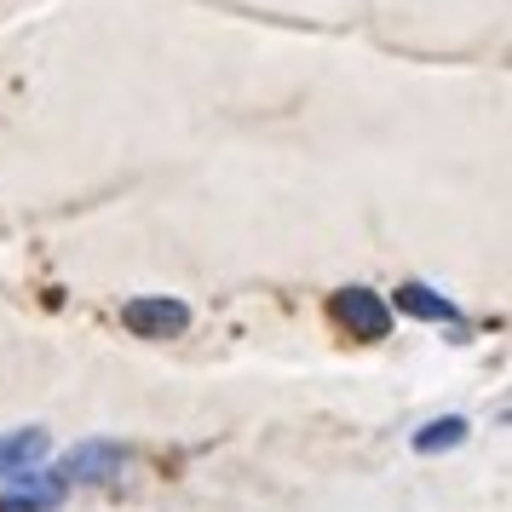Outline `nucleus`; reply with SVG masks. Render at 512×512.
Returning a JSON list of instances; mask_svg holds the SVG:
<instances>
[{
	"mask_svg": "<svg viewBox=\"0 0 512 512\" xmlns=\"http://www.w3.org/2000/svg\"><path fill=\"white\" fill-rule=\"evenodd\" d=\"M121 466H127V449L121 443H104V438H93V443H75L70 455L58 461V484L70 489V484H104V478H116Z\"/></svg>",
	"mask_w": 512,
	"mask_h": 512,
	"instance_id": "f257e3e1",
	"label": "nucleus"
},
{
	"mask_svg": "<svg viewBox=\"0 0 512 512\" xmlns=\"http://www.w3.org/2000/svg\"><path fill=\"white\" fill-rule=\"evenodd\" d=\"M121 323L133 328L139 340H167V334H179L190 323V311L179 300H167V294H144V300L121 305Z\"/></svg>",
	"mask_w": 512,
	"mask_h": 512,
	"instance_id": "f03ea898",
	"label": "nucleus"
},
{
	"mask_svg": "<svg viewBox=\"0 0 512 512\" xmlns=\"http://www.w3.org/2000/svg\"><path fill=\"white\" fill-rule=\"evenodd\" d=\"M334 317H340L357 340H386V328H392L386 300L369 294V288H340V294H334Z\"/></svg>",
	"mask_w": 512,
	"mask_h": 512,
	"instance_id": "7ed1b4c3",
	"label": "nucleus"
},
{
	"mask_svg": "<svg viewBox=\"0 0 512 512\" xmlns=\"http://www.w3.org/2000/svg\"><path fill=\"white\" fill-rule=\"evenodd\" d=\"M52 449V438L41 426H24V432H6L0 438V478H29V466Z\"/></svg>",
	"mask_w": 512,
	"mask_h": 512,
	"instance_id": "20e7f679",
	"label": "nucleus"
},
{
	"mask_svg": "<svg viewBox=\"0 0 512 512\" xmlns=\"http://www.w3.org/2000/svg\"><path fill=\"white\" fill-rule=\"evenodd\" d=\"M58 501H64V484H58L52 472H35V478H24L12 495H0V512H52Z\"/></svg>",
	"mask_w": 512,
	"mask_h": 512,
	"instance_id": "39448f33",
	"label": "nucleus"
},
{
	"mask_svg": "<svg viewBox=\"0 0 512 512\" xmlns=\"http://www.w3.org/2000/svg\"><path fill=\"white\" fill-rule=\"evenodd\" d=\"M397 311H409V317H426V323H449L455 317V305L432 294V288H420V282H403L397 288Z\"/></svg>",
	"mask_w": 512,
	"mask_h": 512,
	"instance_id": "423d86ee",
	"label": "nucleus"
},
{
	"mask_svg": "<svg viewBox=\"0 0 512 512\" xmlns=\"http://www.w3.org/2000/svg\"><path fill=\"white\" fill-rule=\"evenodd\" d=\"M455 443H466V420H461V415L426 420V426L415 432V449H420V455H438V449H455Z\"/></svg>",
	"mask_w": 512,
	"mask_h": 512,
	"instance_id": "0eeeda50",
	"label": "nucleus"
}]
</instances>
